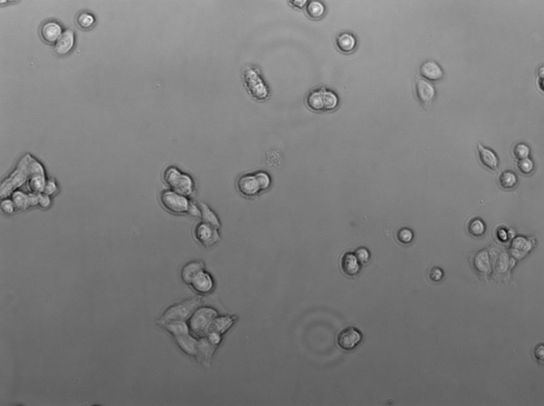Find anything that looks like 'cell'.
<instances>
[{
	"label": "cell",
	"mask_w": 544,
	"mask_h": 406,
	"mask_svg": "<svg viewBox=\"0 0 544 406\" xmlns=\"http://www.w3.org/2000/svg\"><path fill=\"white\" fill-rule=\"evenodd\" d=\"M187 211L194 216L198 217L201 215L200 212L198 211L197 208L193 204H189Z\"/></svg>",
	"instance_id": "obj_41"
},
{
	"label": "cell",
	"mask_w": 544,
	"mask_h": 406,
	"mask_svg": "<svg viewBox=\"0 0 544 406\" xmlns=\"http://www.w3.org/2000/svg\"><path fill=\"white\" fill-rule=\"evenodd\" d=\"M354 255L360 264L366 263L370 258V253L368 250L363 247L358 248Z\"/></svg>",
	"instance_id": "obj_34"
},
{
	"label": "cell",
	"mask_w": 544,
	"mask_h": 406,
	"mask_svg": "<svg viewBox=\"0 0 544 406\" xmlns=\"http://www.w3.org/2000/svg\"><path fill=\"white\" fill-rule=\"evenodd\" d=\"M30 189L34 193L43 192L46 184L44 169L42 166L30 156L29 177Z\"/></svg>",
	"instance_id": "obj_9"
},
{
	"label": "cell",
	"mask_w": 544,
	"mask_h": 406,
	"mask_svg": "<svg viewBox=\"0 0 544 406\" xmlns=\"http://www.w3.org/2000/svg\"><path fill=\"white\" fill-rule=\"evenodd\" d=\"M15 208L14 204L11 200L6 199L2 203V208L3 211L7 214H10L14 212Z\"/></svg>",
	"instance_id": "obj_36"
},
{
	"label": "cell",
	"mask_w": 544,
	"mask_h": 406,
	"mask_svg": "<svg viewBox=\"0 0 544 406\" xmlns=\"http://www.w3.org/2000/svg\"><path fill=\"white\" fill-rule=\"evenodd\" d=\"M204 266L201 263L194 262L190 263L183 268L182 272V277L184 282L191 284L194 280L203 271Z\"/></svg>",
	"instance_id": "obj_22"
},
{
	"label": "cell",
	"mask_w": 544,
	"mask_h": 406,
	"mask_svg": "<svg viewBox=\"0 0 544 406\" xmlns=\"http://www.w3.org/2000/svg\"><path fill=\"white\" fill-rule=\"evenodd\" d=\"M95 22L93 16L87 12L82 13L79 15L77 19V22L79 27L83 30L90 29Z\"/></svg>",
	"instance_id": "obj_30"
},
{
	"label": "cell",
	"mask_w": 544,
	"mask_h": 406,
	"mask_svg": "<svg viewBox=\"0 0 544 406\" xmlns=\"http://www.w3.org/2000/svg\"><path fill=\"white\" fill-rule=\"evenodd\" d=\"M477 150L482 164L492 171H495L499 165V159L496 154L492 150L484 147L480 143H478Z\"/></svg>",
	"instance_id": "obj_14"
},
{
	"label": "cell",
	"mask_w": 544,
	"mask_h": 406,
	"mask_svg": "<svg viewBox=\"0 0 544 406\" xmlns=\"http://www.w3.org/2000/svg\"><path fill=\"white\" fill-rule=\"evenodd\" d=\"M75 43V34L73 31L67 30L64 31L58 39L55 50L59 56H65L69 53Z\"/></svg>",
	"instance_id": "obj_12"
},
{
	"label": "cell",
	"mask_w": 544,
	"mask_h": 406,
	"mask_svg": "<svg viewBox=\"0 0 544 406\" xmlns=\"http://www.w3.org/2000/svg\"><path fill=\"white\" fill-rule=\"evenodd\" d=\"M271 185L268 173L259 171L241 176L236 182L239 192L247 197H253L268 190Z\"/></svg>",
	"instance_id": "obj_1"
},
{
	"label": "cell",
	"mask_w": 544,
	"mask_h": 406,
	"mask_svg": "<svg viewBox=\"0 0 544 406\" xmlns=\"http://www.w3.org/2000/svg\"><path fill=\"white\" fill-rule=\"evenodd\" d=\"M289 2L292 6L300 9H303L308 3L306 0H296V1H295V0H294V1L293 0V1H290Z\"/></svg>",
	"instance_id": "obj_40"
},
{
	"label": "cell",
	"mask_w": 544,
	"mask_h": 406,
	"mask_svg": "<svg viewBox=\"0 0 544 406\" xmlns=\"http://www.w3.org/2000/svg\"><path fill=\"white\" fill-rule=\"evenodd\" d=\"M30 155L23 157L19 162L16 171L6 180L0 189L2 198H6L16 189L21 187L29 179Z\"/></svg>",
	"instance_id": "obj_3"
},
{
	"label": "cell",
	"mask_w": 544,
	"mask_h": 406,
	"mask_svg": "<svg viewBox=\"0 0 544 406\" xmlns=\"http://www.w3.org/2000/svg\"><path fill=\"white\" fill-rule=\"evenodd\" d=\"M337 45L343 53H350L356 47V39L350 34L344 33L337 38Z\"/></svg>",
	"instance_id": "obj_23"
},
{
	"label": "cell",
	"mask_w": 544,
	"mask_h": 406,
	"mask_svg": "<svg viewBox=\"0 0 544 406\" xmlns=\"http://www.w3.org/2000/svg\"><path fill=\"white\" fill-rule=\"evenodd\" d=\"M421 75L432 81L440 80L443 77V71L436 62L433 61H429L423 63L420 68Z\"/></svg>",
	"instance_id": "obj_17"
},
{
	"label": "cell",
	"mask_w": 544,
	"mask_h": 406,
	"mask_svg": "<svg viewBox=\"0 0 544 406\" xmlns=\"http://www.w3.org/2000/svg\"><path fill=\"white\" fill-rule=\"evenodd\" d=\"M343 271L350 276H353L360 271V263L354 253H345L342 259Z\"/></svg>",
	"instance_id": "obj_18"
},
{
	"label": "cell",
	"mask_w": 544,
	"mask_h": 406,
	"mask_svg": "<svg viewBox=\"0 0 544 406\" xmlns=\"http://www.w3.org/2000/svg\"><path fill=\"white\" fill-rule=\"evenodd\" d=\"M530 148L525 143H517L513 148V154L515 158L518 160L525 159L528 157L530 154Z\"/></svg>",
	"instance_id": "obj_32"
},
{
	"label": "cell",
	"mask_w": 544,
	"mask_h": 406,
	"mask_svg": "<svg viewBox=\"0 0 544 406\" xmlns=\"http://www.w3.org/2000/svg\"><path fill=\"white\" fill-rule=\"evenodd\" d=\"M165 180L168 185L179 194L188 195L192 191L191 179L181 174L176 169L170 168L165 173Z\"/></svg>",
	"instance_id": "obj_7"
},
{
	"label": "cell",
	"mask_w": 544,
	"mask_h": 406,
	"mask_svg": "<svg viewBox=\"0 0 544 406\" xmlns=\"http://www.w3.org/2000/svg\"><path fill=\"white\" fill-rule=\"evenodd\" d=\"M517 165L520 172L525 175L532 173L535 167L534 162L528 157L525 159L519 160Z\"/></svg>",
	"instance_id": "obj_31"
},
{
	"label": "cell",
	"mask_w": 544,
	"mask_h": 406,
	"mask_svg": "<svg viewBox=\"0 0 544 406\" xmlns=\"http://www.w3.org/2000/svg\"><path fill=\"white\" fill-rule=\"evenodd\" d=\"M163 325L175 337L189 334V327L184 321L171 322Z\"/></svg>",
	"instance_id": "obj_27"
},
{
	"label": "cell",
	"mask_w": 544,
	"mask_h": 406,
	"mask_svg": "<svg viewBox=\"0 0 544 406\" xmlns=\"http://www.w3.org/2000/svg\"><path fill=\"white\" fill-rule=\"evenodd\" d=\"M217 313L209 308L195 311L191 317L190 328L194 335L203 337L207 335L210 324L217 317Z\"/></svg>",
	"instance_id": "obj_5"
},
{
	"label": "cell",
	"mask_w": 544,
	"mask_h": 406,
	"mask_svg": "<svg viewBox=\"0 0 544 406\" xmlns=\"http://www.w3.org/2000/svg\"><path fill=\"white\" fill-rule=\"evenodd\" d=\"M199 304V299L193 298L184 301L169 309L160 320L162 325L171 322L184 321L189 319Z\"/></svg>",
	"instance_id": "obj_6"
},
{
	"label": "cell",
	"mask_w": 544,
	"mask_h": 406,
	"mask_svg": "<svg viewBox=\"0 0 544 406\" xmlns=\"http://www.w3.org/2000/svg\"><path fill=\"white\" fill-rule=\"evenodd\" d=\"M397 239L403 243H409L414 239V233L409 229H402L397 233Z\"/></svg>",
	"instance_id": "obj_33"
},
{
	"label": "cell",
	"mask_w": 544,
	"mask_h": 406,
	"mask_svg": "<svg viewBox=\"0 0 544 406\" xmlns=\"http://www.w3.org/2000/svg\"><path fill=\"white\" fill-rule=\"evenodd\" d=\"M57 190V186L55 182L52 181H48L46 182L45 186L44 189V194L47 195H50L54 194Z\"/></svg>",
	"instance_id": "obj_37"
},
{
	"label": "cell",
	"mask_w": 544,
	"mask_h": 406,
	"mask_svg": "<svg viewBox=\"0 0 544 406\" xmlns=\"http://www.w3.org/2000/svg\"><path fill=\"white\" fill-rule=\"evenodd\" d=\"M163 206L168 211L177 214L187 212L189 206L188 201L183 196L172 192H165L161 196Z\"/></svg>",
	"instance_id": "obj_10"
},
{
	"label": "cell",
	"mask_w": 544,
	"mask_h": 406,
	"mask_svg": "<svg viewBox=\"0 0 544 406\" xmlns=\"http://www.w3.org/2000/svg\"><path fill=\"white\" fill-rule=\"evenodd\" d=\"M245 84L249 93L255 99L263 100L269 96V90L260 73L254 68L246 69L243 73Z\"/></svg>",
	"instance_id": "obj_4"
},
{
	"label": "cell",
	"mask_w": 544,
	"mask_h": 406,
	"mask_svg": "<svg viewBox=\"0 0 544 406\" xmlns=\"http://www.w3.org/2000/svg\"><path fill=\"white\" fill-rule=\"evenodd\" d=\"M180 347L191 356H196L197 352L198 341L189 334L176 337Z\"/></svg>",
	"instance_id": "obj_21"
},
{
	"label": "cell",
	"mask_w": 544,
	"mask_h": 406,
	"mask_svg": "<svg viewBox=\"0 0 544 406\" xmlns=\"http://www.w3.org/2000/svg\"><path fill=\"white\" fill-rule=\"evenodd\" d=\"M218 229L205 223L199 226L197 230V237L205 246L214 244L220 240Z\"/></svg>",
	"instance_id": "obj_11"
},
{
	"label": "cell",
	"mask_w": 544,
	"mask_h": 406,
	"mask_svg": "<svg viewBox=\"0 0 544 406\" xmlns=\"http://www.w3.org/2000/svg\"><path fill=\"white\" fill-rule=\"evenodd\" d=\"M417 94L419 100L424 105L430 104L435 94L433 85L425 80L419 79L416 83Z\"/></svg>",
	"instance_id": "obj_15"
},
{
	"label": "cell",
	"mask_w": 544,
	"mask_h": 406,
	"mask_svg": "<svg viewBox=\"0 0 544 406\" xmlns=\"http://www.w3.org/2000/svg\"><path fill=\"white\" fill-rule=\"evenodd\" d=\"M544 354L543 346V345L538 346L535 350V357L538 359L539 362L541 361L542 364L543 363V358Z\"/></svg>",
	"instance_id": "obj_39"
},
{
	"label": "cell",
	"mask_w": 544,
	"mask_h": 406,
	"mask_svg": "<svg viewBox=\"0 0 544 406\" xmlns=\"http://www.w3.org/2000/svg\"><path fill=\"white\" fill-rule=\"evenodd\" d=\"M232 323V319L231 318H216L210 324L207 334L213 332L220 335L226 331Z\"/></svg>",
	"instance_id": "obj_24"
},
{
	"label": "cell",
	"mask_w": 544,
	"mask_h": 406,
	"mask_svg": "<svg viewBox=\"0 0 544 406\" xmlns=\"http://www.w3.org/2000/svg\"><path fill=\"white\" fill-rule=\"evenodd\" d=\"M191 284L197 292L204 294L209 293L214 286L210 277L203 271L198 275Z\"/></svg>",
	"instance_id": "obj_19"
},
{
	"label": "cell",
	"mask_w": 544,
	"mask_h": 406,
	"mask_svg": "<svg viewBox=\"0 0 544 406\" xmlns=\"http://www.w3.org/2000/svg\"><path fill=\"white\" fill-rule=\"evenodd\" d=\"M468 230L473 237H480L484 234L486 227L482 220L480 218H475L470 222Z\"/></svg>",
	"instance_id": "obj_29"
},
{
	"label": "cell",
	"mask_w": 544,
	"mask_h": 406,
	"mask_svg": "<svg viewBox=\"0 0 544 406\" xmlns=\"http://www.w3.org/2000/svg\"><path fill=\"white\" fill-rule=\"evenodd\" d=\"M216 346L212 344L207 338H202L198 341L196 357L199 360L207 363L214 353Z\"/></svg>",
	"instance_id": "obj_20"
},
{
	"label": "cell",
	"mask_w": 544,
	"mask_h": 406,
	"mask_svg": "<svg viewBox=\"0 0 544 406\" xmlns=\"http://www.w3.org/2000/svg\"><path fill=\"white\" fill-rule=\"evenodd\" d=\"M62 34V29L59 24L51 21L45 23L41 30V36L43 40L49 44L55 43Z\"/></svg>",
	"instance_id": "obj_16"
},
{
	"label": "cell",
	"mask_w": 544,
	"mask_h": 406,
	"mask_svg": "<svg viewBox=\"0 0 544 406\" xmlns=\"http://www.w3.org/2000/svg\"><path fill=\"white\" fill-rule=\"evenodd\" d=\"M41 193H32L26 194L21 192H16L12 195V201L15 208L25 209L31 206L39 205V196Z\"/></svg>",
	"instance_id": "obj_13"
},
{
	"label": "cell",
	"mask_w": 544,
	"mask_h": 406,
	"mask_svg": "<svg viewBox=\"0 0 544 406\" xmlns=\"http://www.w3.org/2000/svg\"><path fill=\"white\" fill-rule=\"evenodd\" d=\"M338 101L333 91L325 88L311 91L307 98L308 106L316 112L333 111L338 107Z\"/></svg>",
	"instance_id": "obj_2"
},
{
	"label": "cell",
	"mask_w": 544,
	"mask_h": 406,
	"mask_svg": "<svg viewBox=\"0 0 544 406\" xmlns=\"http://www.w3.org/2000/svg\"><path fill=\"white\" fill-rule=\"evenodd\" d=\"M50 204V200L49 196L45 194H42L41 193L40 196H39V205L42 207L46 208L48 207Z\"/></svg>",
	"instance_id": "obj_38"
},
{
	"label": "cell",
	"mask_w": 544,
	"mask_h": 406,
	"mask_svg": "<svg viewBox=\"0 0 544 406\" xmlns=\"http://www.w3.org/2000/svg\"><path fill=\"white\" fill-rule=\"evenodd\" d=\"M517 181H518V179H517L516 175L511 171L503 172L499 179L500 187L506 190L511 189L515 187Z\"/></svg>",
	"instance_id": "obj_25"
},
{
	"label": "cell",
	"mask_w": 544,
	"mask_h": 406,
	"mask_svg": "<svg viewBox=\"0 0 544 406\" xmlns=\"http://www.w3.org/2000/svg\"><path fill=\"white\" fill-rule=\"evenodd\" d=\"M202 219L204 223L219 229L220 223L215 214L205 205H201Z\"/></svg>",
	"instance_id": "obj_28"
},
{
	"label": "cell",
	"mask_w": 544,
	"mask_h": 406,
	"mask_svg": "<svg viewBox=\"0 0 544 406\" xmlns=\"http://www.w3.org/2000/svg\"><path fill=\"white\" fill-rule=\"evenodd\" d=\"M362 332L353 326H349L340 332L337 337V344L342 349L350 351L362 342Z\"/></svg>",
	"instance_id": "obj_8"
},
{
	"label": "cell",
	"mask_w": 544,
	"mask_h": 406,
	"mask_svg": "<svg viewBox=\"0 0 544 406\" xmlns=\"http://www.w3.org/2000/svg\"><path fill=\"white\" fill-rule=\"evenodd\" d=\"M325 10L324 6L318 1H310L308 3L306 7L308 15L313 19H318L322 17Z\"/></svg>",
	"instance_id": "obj_26"
},
{
	"label": "cell",
	"mask_w": 544,
	"mask_h": 406,
	"mask_svg": "<svg viewBox=\"0 0 544 406\" xmlns=\"http://www.w3.org/2000/svg\"><path fill=\"white\" fill-rule=\"evenodd\" d=\"M443 271L439 267L433 268L430 271V277L434 282L440 281L443 277Z\"/></svg>",
	"instance_id": "obj_35"
}]
</instances>
